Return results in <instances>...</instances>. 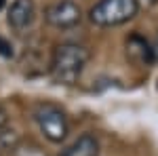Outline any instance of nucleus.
Returning a JSON list of instances; mask_svg holds the SVG:
<instances>
[{"instance_id": "obj_7", "label": "nucleus", "mask_w": 158, "mask_h": 156, "mask_svg": "<svg viewBox=\"0 0 158 156\" xmlns=\"http://www.w3.org/2000/svg\"><path fill=\"white\" fill-rule=\"evenodd\" d=\"M127 55L131 59L139 61V63H152L154 61L152 47L148 44L146 38H141L139 34H133V36L127 38Z\"/></svg>"}, {"instance_id": "obj_9", "label": "nucleus", "mask_w": 158, "mask_h": 156, "mask_svg": "<svg viewBox=\"0 0 158 156\" xmlns=\"http://www.w3.org/2000/svg\"><path fill=\"white\" fill-rule=\"evenodd\" d=\"M6 124H9V114H6V110L0 106V135H2V131L6 129Z\"/></svg>"}, {"instance_id": "obj_10", "label": "nucleus", "mask_w": 158, "mask_h": 156, "mask_svg": "<svg viewBox=\"0 0 158 156\" xmlns=\"http://www.w3.org/2000/svg\"><path fill=\"white\" fill-rule=\"evenodd\" d=\"M152 53H154V59L158 61V34H156V40H154V44H152Z\"/></svg>"}, {"instance_id": "obj_1", "label": "nucleus", "mask_w": 158, "mask_h": 156, "mask_svg": "<svg viewBox=\"0 0 158 156\" xmlns=\"http://www.w3.org/2000/svg\"><path fill=\"white\" fill-rule=\"evenodd\" d=\"M91 53L85 44L78 42H61L53 51L51 59V78L57 84H74L85 72Z\"/></svg>"}, {"instance_id": "obj_3", "label": "nucleus", "mask_w": 158, "mask_h": 156, "mask_svg": "<svg viewBox=\"0 0 158 156\" xmlns=\"http://www.w3.org/2000/svg\"><path fill=\"white\" fill-rule=\"evenodd\" d=\"M34 120H36L40 133L53 144H61L70 133L68 116L57 103H51V101L38 103L34 110Z\"/></svg>"}, {"instance_id": "obj_4", "label": "nucleus", "mask_w": 158, "mask_h": 156, "mask_svg": "<svg viewBox=\"0 0 158 156\" xmlns=\"http://www.w3.org/2000/svg\"><path fill=\"white\" fill-rule=\"evenodd\" d=\"M47 23L57 30H70L82 21V9L74 0H57L44 13Z\"/></svg>"}, {"instance_id": "obj_11", "label": "nucleus", "mask_w": 158, "mask_h": 156, "mask_svg": "<svg viewBox=\"0 0 158 156\" xmlns=\"http://www.w3.org/2000/svg\"><path fill=\"white\" fill-rule=\"evenodd\" d=\"M4 4H6V0H0V11L4 9Z\"/></svg>"}, {"instance_id": "obj_2", "label": "nucleus", "mask_w": 158, "mask_h": 156, "mask_svg": "<svg viewBox=\"0 0 158 156\" xmlns=\"http://www.w3.org/2000/svg\"><path fill=\"white\" fill-rule=\"evenodd\" d=\"M139 13V0H99L91 6L89 19L97 27H116L131 21Z\"/></svg>"}, {"instance_id": "obj_8", "label": "nucleus", "mask_w": 158, "mask_h": 156, "mask_svg": "<svg viewBox=\"0 0 158 156\" xmlns=\"http://www.w3.org/2000/svg\"><path fill=\"white\" fill-rule=\"evenodd\" d=\"M0 55L2 57H13V44L9 40H4L2 36H0Z\"/></svg>"}, {"instance_id": "obj_6", "label": "nucleus", "mask_w": 158, "mask_h": 156, "mask_svg": "<svg viewBox=\"0 0 158 156\" xmlns=\"http://www.w3.org/2000/svg\"><path fill=\"white\" fill-rule=\"evenodd\" d=\"M61 156H99V141L93 133H82L76 141L68 145Z\"/></svg>"}, {"instance_id": "obj_5", "label": "nucleus", "mask_w": 158, "mask_h": 156, "mask_svg": "<svg viewBox=\"0 0 158 156\" xmlns=\"http://www.w3.org/2000/svg\"><path fill=\"white\" fill-rule=\"evenodd\" d=\"M36 19V4L34 0H15L9 9V15H6V21L13 30L21 32L25 27L34 23Z\"/></svg>"}]
</instances>
